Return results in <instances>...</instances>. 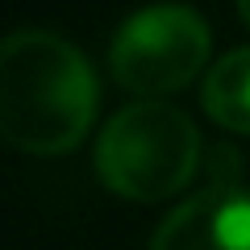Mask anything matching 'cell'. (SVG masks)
<instances>
[{"mask_svg": "<svg viewBox=\"0 0 250 250\" xmlns=\"http://www.w3.org/2000/svg\"><path fill=\"white\" fill-rule=\"evenodd\" d=\"M96 117V75L67 38L17 29L0 46V134L25 154H62Z\"/></svg>", "mask_w": 250, "mask_h": 250, "instance_id": "obj_1", "label": "cell"}, {"mask_svg": "<svg viewBox=\"0 0 250 250\" xmlns=\"http://www.w3.org/2000/svg\"><path fill=\"white\" fill-rule=\"evenodd\" d=\"M200 163V134L184 108L167 100H134L100 129L96 175L121 200L154 205L175 196Z\"/></svg>", "mask_w": 250, "mask_h": 250, "instance_id": "obj_2", "label": "cell"}, {"mask_svg": "<svg viewBox=\"0 0 250 250\" xmlns=\"http://www.w3.org/2000/svg\"><path fill=\"white\" fill-rule=\"evenodd\" d=\"M208 62V25L184 4H154L125 21L113 38L108 67L125 92L146 100L188 88Z\"/></svg>", "mask_w": 250, "mask_h": 250, "instance_id": "obj_3", "label": "cell"}, {"mask_svg": "<svg viewBox=\"0 0 250 250\" xmlns=\"http://www.w3.org/2000/svg\"><path fill=\"white\" fill-rule=\"evenodd\" d=\"M150 250H250V192L208 188L159 225Z\"/></svg>", "mask_w": 250, "mask_h": 250, "instance_id": "obj_4", "label": "cell"}, {"mask_svg": "<svg viewBox=\"0 0 250 250\" xmlns=\"http://www.w3.org/2000/svg\"><path fill=\"white\" fill-rule=\"evenodd\" d=\"M200 100H205V113L221 129L250 134V46L229 50L221 62L208 67Z\"/></svg>", "mask_w": 250, "mask_h": 250, "instance_id": "obj_5", "label": "cell"}, {"mask_svg": "<svg viewBox=\"0 0 250 250\" xmlns=\"http://www.w3.org/2000/svg\"><path fill=\"white\" fill-rule=\"evenodd\" d=\"M238 13H242V21H246V29H250V0H238Z\"/></svg>", "mask_w": 250, "mask_h": 250, "instance_id": "obj_6", "label": "cell"}]
</instances>
